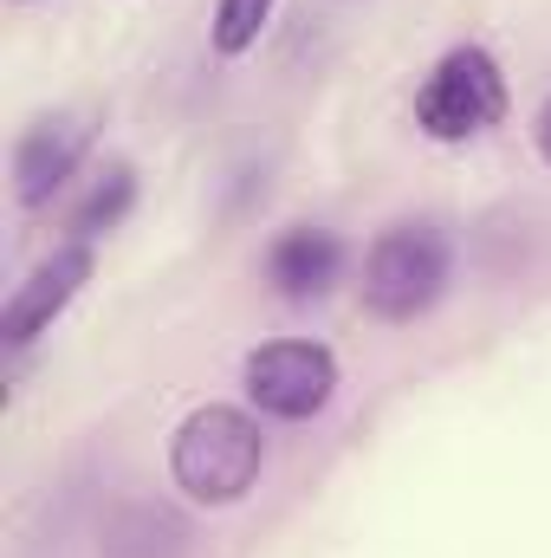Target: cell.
<instances>
[{
	"mask_svg": "<svg viewBox=\"0 0 551 558\" xmlns=\"http://www.w3.org/2000/svg\"><path fill=\"white\" fill-rule=\"evenodd\" d=\"M331 390H338V364L311 338H273V344H260L247 357V397L267 416H285V422L318 416L331 403Z\"/></svg>",
	"mask_w": 551,
	"mask_h": 558,
	"instance_id": "4",
	"label": "cell"
},
{
	"mask_svg": "<svg viewBox=\"0 0 551 558\" xmlns=\"http://www.w3.org/2000/svg\"><path fill=\"white\" fill-rule=\"evenodd\" d=\"M131 195H137V182H131V169H111L98 189H91V202L78 208V234H105V228H118L124 221V208H131Z\"/></svg>",
	"mask_w": 551,
	"mask_h": 558,
	"instance_id": "9",
	"label": "cell"
},
{
	"mask_svg": "<svg viewBox=\"0 0 551 558\" xmlns=\"http://www.w3.org/2000/svg\"><path fill=\"white\" fill-rule=\"evenodd\" d=\"M260 461H267V435L260 422L234 403H208L175 428V448H169V468H175V487L201 507H228L241 500L254 481H260Z\"/></svg>",
	"mask_w": 551,
	"mask_h": 558,
	"instance_id": "1",
	"label": "cell"
},
{
	"mask_svg": "<svg viewBox=\"0 0 551 558\" xmlns=\"http://www.w3.org/2000/svg\"><path fill=\"white\" fill-rule=\"evenodd\" d=\"M105 558H182V520L169 507H131L111 520Z\"/></svg>",
	"mask_w": 551,
	"mask_h": 558,
	"instance_id": "8",
	"label": "cell"
},
{
	"mask_svg": "<svg viewBox=\"0 0 551 558\" xmlns=\"http://www.w3.org/2000/svg\"><path fill=\"white\" fill-rule=\"evenodd\" d=\"M91 279V254L85 247H65V254H52L39 274L26 279L13 299H7V312H0V331H7V344H26L33 331H46L65 305H72V292Z\"/></svg>",
	"mask_w": 551,
	"mask_h": 558,
	"instance_id": "5",
	"label": "cell"
},
{
	"mask_svg": "<svg viewBox=\"0 0 551 558\" xmlns=\"http://www.w3.org/2000/svg\"><path fill=\"white\" fill-rule=\"evenodd\" d=\"M500 111H506V85H500V72H493V59H487L480 46L448 52V59L428 72V85L415 92V124L434 143L480 137Z\"/></svg>",
	"mask_w": 551,
	"mask_h": 558,
	"instance_id": "3",
	"label": "cell"
},
{
	"mask_svg": "<svg viewBox=\"0 0 551 558\" xmlns=\"http://www.w3.org/2000/svg\"><path fill=\"white\" fill-rule=\"evenodd\" d=\"M78 149H85V131L65 124V118L26 131V137H20V156H13V195H20L26 208L52 202V189L78 169Z\"/></svg>",
	"mask_w": 551,
	"mask_h": 558,
	"instance_id": "6",
	"label": "cell"
},
{
	"mask_svg": "<svg viewBox=\"0 0 551 558\" xmlns=\"http://www.w3.org/2000/svg\"><path fill=\"white\" fill-rule=\"evenodd\" d=\"M539 149H546V162H551V98H546V111H539Z\"/></svg>",
	"mask_w": 551,
	"mask_h": 558,
	"instance_id": "11",
	"label": "cell"
},
{
	"mask_svg": "<svg viewBox=\"0 0 551 558\" xmlns=\"http://www.w3.org/2000/svg\"><path fill=\"white\" fill-rule=\"evenodd\" d=\"M338 241L325 234V228H292V234H279L273 254H267V279H273L285 299H311V292H325L331 279H338Z\"/></svg>",
	"mask_w": 551,
	"mask_h": 558,
	"instance_id": "7",
	"label": "cell"
},
{
	"mask_svg": "<svg viewBox=\"0 0 551 558\" xmlns=\"http://www.w3.org/2000/svg\"><path fill=\"white\" fill-rule=\"evenodd\" d=\"M267 13H273V0H221V13H215V52H228V59L247 52L260 39Z\"/></svg>",
	"mask_w": 551,
	"mask_h": 558,
	"instance_id": "10",
	"label": "cell"
},
{
	"mask_svg": "<svg viewBox=\"0 0 551 558\" xmlns=\"http://www.w3.org/2000/svg\"><path fill=\"white\" fill-rule=\"evenodd\" d=\"M441 286H448V247L421 221L390 228L370 247V260H364V305L377 318H415V312H428L441 299Z\"/></svg>",
	"mask_w": 551,
	"mask_h": 558,
	"instance_id": "2",
	"label": "cell"
}]
</instances>
